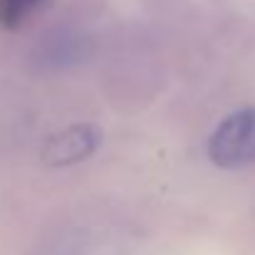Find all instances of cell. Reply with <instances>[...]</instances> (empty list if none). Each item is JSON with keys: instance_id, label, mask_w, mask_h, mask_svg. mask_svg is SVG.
<instances>
[{"instance_id": "cell-3", "label": "cell", "mask_w": 255, "mask_h": 255, "mask_svg": "<svg viewBox=\"0 0 255 255\" xmlns=\"http://www.w3.org/2000/svg\"><path fill=\"white\" fill-rule=\"evenodd\" d=\"M37 5H42V0H0V22L7 27H15Z\"/></svg>"}, {"instance_id": "cell-2", "label": "cell", "mask_w": 255, "mask_h": 255, "mask_svg": "<svg viewBox=\"0 0 255 255\" xmlns=\"http://www.w3.org/2000/svg\"><path fill=\"white\" fill-rule=\"evenodd\" d=\"M102 144V131L94 124H75L47 139L42 161L47 166H70L92 156Z\"/></svg>"}, {"instance_id": "cell-1", "label": "cell", "mask_w": 255, "mask_h": 255, "mask_svg": "<svg viewBox=\"0 0 255 255\" xmlns=\"http://www.w3.org/2000/svg\"><path fill=\"white\" fill-rule=\"evenodd\" d=\"M208 156L221 169L255 164V107L231 114L216 127L208 139Z\"/></svg>"}]
</instances>
